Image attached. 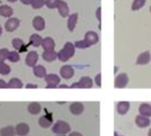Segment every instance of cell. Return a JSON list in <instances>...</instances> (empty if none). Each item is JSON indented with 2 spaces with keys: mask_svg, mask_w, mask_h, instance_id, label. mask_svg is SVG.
I'll return each instance as SVG.
<instances>
[{
  "mask_svg": "<svg viewBox=\"0 0 151 136\" xmlns=\"http://www.w3.org/2000/svg\"><path fill=\"white\" fill-rule=\"evenodd\" d=\"M75 45L68 42L64 45L63 48L58 53V59L60 61L66 62L75 54Z\"/></svg>",
  "mask_w": 151,
  "mask_h": 136,
  "instance_id": "cell-1",
  "label": "cell"
},
{
  "mask_svg": "<svg viewBox=\"0 0 151 136\" xmlns=\"http://www.w3.org/2000/svg\"><path fill=\"white\" fill-rule=\"evenodd\" d=\"M52 130L57 135H66L67 133H68L70 132L71 129H70L69 124L67 122L59 120L54 124Z\"/></svg>",
  "mask_w": 151,
  "mask_h": 136,
  "instance_id": "cell-2",
  "label": "cell"
},
{
  "mask_svg": "<svg viewBox=\"0 0 151 136\" xmlns=\"http://www.w3.org/2000/svg\"><path fill=\"white\" fill-rule=\"evenodd\" d=\"M45 80L47 83L46 88H48V89H50V88L51 89L57 88L58 85L60 82V77H58V75H56V74H48V75H46L45 78Z\"/></svg>",
  "mask_w": 151,
  "mask_h": 136,
  "instance_id": "cell-3",
  "label": "cell"
},
{
  "mask_svg": "<svg viewBox=\"0 0 151 136\" xmlns=\"http://www.w3.org/2000/svg\"><path fill=\"white\" fill-rule=\"evenodd\" d=\"M128 82H129V78H128L127 74L122 73V74H119L116 78L114 86L116 88H124L127 86Z\"/></svg>",
  "mask_w": 151,
  "mask_h": 136,
  "instance_id": "cell-4",
  "label": "cell"
},
{
  "mask_svg": "<svg viewBox=\"0 0 151 136\" xmlns=\"http://www.w3.org/2000/svg\"><path fill=\"white\" fill-rule=\"evenodd\" d=\"M20 20L17 18H10L9 20L6 21V24H5V29L6 31L8 32H13L15 30H17L20 26Z\"/></svg>",
  "mask_w": 151,
  "mask_h": 136,
  "instance_id": "cell-5",
  "label": "cell"
},
{
  "mask_svg": "<svg viewBox=\"0 0 151 136\" xmlns=\"http://www.w3.org/2000/svg\"><path fill=\"white\" fill-rule=\"evenodd\" d=\"M74 73H75V71L70 65L62 66L60 71V77L63 78L64 79H70L74 76Z\"/></svg>",
  "mask_w": 151,
  "mask_h": 136,
  "instance_id": "cell-6",
  "label": "cell"
},
{
  "mask_svg": "<svg viewBox=\"0 0 151 136\" xmlns=\"http://www.w3.org/2000/svg\"><path fill=\"white\" fill-rule=\"evenodd\" d=\"M38 60V53L36 51H31L28 53L26 59H25V62L26 65L29 67H35L37 62Z\"/></svg>",
  "mask_w": 151,
  "mask_h": 136,
  "instance_id": "cell-7",
  "label": "cell"
},
{
  "mask_svg": "<svg viewBox=\"0 0 151 136\" xmlns=\"http://www.w3.org/2000/svg\"><path fill=\"white\" fill-rule=\"evenodd\" d=\"M84 105L83 103L81 102H73L69 105V111L71 114L73 115H76V116H78V115H81L83 112H84Z\"/></svg>",
  "mask_w": 151,
  "mask_h": 136,
  "instance_id": "cell-8",
  "label": "cell"
},
{
  "mask_svg": "<svg viewBox=\"0 0 151 136\" xmlns=\"http://www.w3.org/2000/svg\"><path fill=\"white\" fill-rule=\"evenodd\" d=\"M32 25H33V27H34V29L36 30L42 31L45 28V20H44L43 17H41V16H36L33 19Z\"/></svg>",
  "mask_w": 151,
  "mask_h": 136,
  "instance_id": "cell-9",
  "label": "cell"
},
{
  "mask_svg": "<svg viewBox=\"0 0 151 136\" xmlns=\"http://www.w3.org/2000/svg\"><path fill=\"white\" fill-rule=\"evenodd\" d=\"M84 39L92 46V45H95V44L98 43V41H99V36L94 31H88L85 35V38Z\"/></svg>",
  "mask_w": 151,
  "mask_h": 136,
  "instance_id": "cell-10",
  "label": "cell"
},
{
  "mask_svg": "<svg viewBox=\"0 0 151 136\" xmlns=\"http://www.w3.org/2000/svg\"><path fill=\"white\" fill-rule=\"evenodd\" d=\"M29 132V126L25 123L18 124L15 127V132L18 136H26Z\"/></svg>",
  "mask_w": 151,
  "mask_h": 136,
  "instance_id": "cell-11",
  "label": "cell"
},
{
  "mask_svg": "<svg viewBox=\"0 0 151 136\" xmlns=\"http://www.w3.org/2000/svg\"><path fill=\"white\" fill-rule=\"evenodd\" d=\"M151 60V55L149 52H144L142 53H140L136 60V64L138 65H146Z\"/></svg>",
  "mask_w": 151,
  "mask_h": 136,
  "instance_id": "cell-12",
  "label": "cell"
},
{
  "mask_svg": "<svg viewBox=\"0 0 151 136\" xmlns=\"http://www.w3.org/2000/svg\"><path fill=\"white\" fill-rule=\"evenodd\" d=\"M135 124L139 128H146L150 124V119L148 117H143L141 115H139L135 118Z\"/></svg>",
  "mask_w": 151,
  "mask_h": 136,
  "instance_id": "cell-13",
  "label": "cell"
},
{
  "mask_svg": "<svg viewBox=\"0 0 151 136\" xmlns=\"http://www.w3.org/2000/svg\"><path fill=\"white\" fill-rule=\"evenodd\" d=\"M42 47L44 48L45 51H52L54 50V47H55V42L52 37H47L43 39Z\"/></svg>",
  "mask_w": 151,
  "mask_h": 136,
  "instance_id": "cell-14",
  "label": "cell"
},
{
  "mask_svg": "<svg viewBox=\"0 0 151 136\" xmlns=\"http://www.w3.org/2000/svg\"><path fill=\"white\" fill-rule=\"evenodd\" d=\"M58 11H59V14H60V16L63 18L68 16V14H69V8L68 6V4L65 1H62V0H60L59 3Z\"/></svg>",
  "mask_w": 151,
  "mask_h": 136,
  "instance_id": "cell-15",
  "label": "cell"
},
{
  "mask_svg": "<svg viewBox=\"0 0 151 136\" xmlns=\"http://www.w3.org/2000/svg\"><path fill=\"white\" fill-rule=\"evenodd\" d=\"M43 59L47 62H52L58 58V53H56L54 50L52 51H45L42 54Z\"/></svg>",
  "mask_w": 151,
  "mask_h": 136,
  "instance_id": "cell-16",
  "label": "cell"
},
{
  "mask_svg": "<svg viewBox=\"0 0 151 136\" xmlns=\"http://www.w3.org/2000/svg\"><path fill=\"white\" fill-rule=\"evenodd\" d=\"M33 73L37 78H45V76L47 75L45 68L42 65H36L33 68Z\"/></svg>",
  "mask_w": 151,
  "mask_h": 136,
  "instance_id": "cell-17",
  "label": "cell"
},
{
  "mask_svg": "<svg viewBox=\"0 0 151 136\" xmlns=\"http://www.w3.org/2000/svg\"><path fill=\"white\" fill-rule=\"evenodd\" d=\"M78 20V14L77 13L72 14L71 15H69L68 20V28L69 30V31H73L76 28V25H77Z\"/></svg>",
  "mask_w": 151,
  "mask_h": 136,
  "instance_id": "cell-18",
  "label": "cell"
},
{
  "mask_svg": "<svg viewBox=\"0 0 151 136\" xmlns=\"http://www.w3.org/2000/svg\"><path fill=\"white\" fill-rule=\"evenodd\" d=\"M139 115L143 117H151V105L147 103H142L139 108Z\"/></svg>",
  "mask_w": 151,
  "mask_h": 136,
  "instance_id": "cell-19",
  "label": "cell"
},
{
  "mask_svg": "<svg viewBox=\"0 0 151 136\" xmlns=\"http://www.w3.org/2000/svg\"><path fill=\"white\" fill-rule=\"evenodd\" d=\"M130 109V103L128 101H119L116 106V110L120 115H125Z\"/></svg>",
  "mask_w": 151,
  "mask_h": 136,
  "instance_id": "cell-20",
  "label": "cell"
},
{
  "mask_svg": "<svg viewBox=\"0 0 151 136\" xmlns=\"http://www.w3.org/2000/svg\"><path fill=\"white\" fill-rule=\"evenodd\" d=\"M14 14V10L11 6H6V5H3L0 6V15L6 17V18H10Z\"/></svg>",
  "mask_w": 151,
  "mask_h": 136,
  "instance_id": "cell-21",
  "label": "cell"
},
{
  "mask_svg": "<svg viewBox=\"0 0 151 136\" xmlns=\"http://www.w3.org/2000/svg\"><path fill=\"white\" fill-rule=\"evenodd\" d=\"M78 83H79L81 88L89 89V88H92L93 86V81L89 77H83V78H81Z\"/></svg>",
  "mask_w": 151,
  "mask_h": 136,
  "instance_id": "cell-22",
  "label": "cell"
},
{
  "mask_svg": "<svg viewBox=\"0 0 151 136\" xmlns=\"http://www.w3.org/2000/svg\"><path fill=\"white\" fill-rule=\"evenodd\" d=\"M38 124L43 128H49L52 124V119L48 116H43L38 119Z\"/></svg>",
  "mask_w": 151,
  "mask_h": 136,
  "instance_id": "cell-23",
  "label": "cell"
},
{
  "mask_svg": "<svg viewBox=\"0 0 151 136\" xmlns=\"http://www.w3.org/2000/svg\"><path fill=\"white\" fill-rule=\"evenodd\" d=\"M0 135L1 136H15V128H14L11 125L6 126L4 128L0 129Z\"/></svg>",
  "mask_w": 151,
  "mask_h": 136,
  "instance_id": "cell-24",
  "label": "cell"
},
{
  "mask_svg": "<svg viewBox=\"0 0 151 136\" xmlns=\"http://www.w3.org/2000/svg\"><path fill=\"white\" fill-rule=\"evenodd\" d=\"M41 109H42L41 105L38 102H31L28 106V111L31 115H37V114H39Z\"/></svg>",
  "mask_w": 151,
  "mask_h": 136,
  "instance_id": "cell-25",
  "label": "cell"
},
{
  "mask_svg": "<svg viewBox=\"0 0 151 136\" xmlns=\"http://www.w3.org/2000/svg\"><path fill=\"white\" fill-rule=\"evenodd\" d=\"M23 87L22 82L19 78H12L8 83H7V88H12V89H21Z\"/></svg>",
  "mask_w": 151,
  "mask_h": 136,
  "instance_id": "cell-26",
  "label": "cell"
},
{
  "mask_svg": "<svg viewBox=\"0 0 151 136\" xmlns=\"http://www.w3.org/2000/svg\"><path fill=\"white\" fill-rule=\"evenodd\" d=\"M42 42H43V38L37 34H33L29 37L30 45H32L35 47H38V46L42 45Z\"/></svg>",
  "mask_w": 151,
  "mask_h": 136,
  "instance_id": "cell-27",
  "label": "cell"
},
{
  "mask_svg": "<svg viewBox=\"0 0 151 136\" xmlns=\"http://www.w3.org/2000/svg\"><path fill=\"white\" fill-rule=\"evenodd\" d=\"M146 4V0H133L132 5V10L137 11L142 8Z\"/></svg>",
  "mask_w": 151,
  "mask_h": 136,
  "instance_id": "cell-28",
  "label": "cell"
},
{
  "mask_svg": "<svg viewBox=\"0 0 151 136\" xmlns=\"http://www.w3.org/2000/svg\"><path fill=\"white\" fill-rule=\"evenodd\" d=\"M12 44H13V46L15 50H18V51H22V47L24 46V42L20 39V38H14L13 41H12Z\"/></svg>",
  "mask_w": 151,
  "mask_h": 136,
  "instance_id": "cell-29",
  "label": "cell"
},
{
  "mask_svg": "<svg viewBox=\"0 0 151 136\" xmlns=\"http://www.w3.org/2000/svg\"><path fill=\"white\" fill-rule=\"evenodd\" d=\"M10 72H11V68L8 64H6V63L0 64V74L3 76H6Z\"/></svg>",
  "mask_w": 151,
  "mask_h": 136,
  "instance_id": "cell-30",
  "label": "cell"
},
{
  "mask_svg": "<svg viewBox=\"0 0 151 136\" xmlns=\"http://www.w3.org/2000/svg\"><path fill=\"white\" fill-rule=\"evenodd\" d=\"M9 51L6 48H3L0 49V64L5 63V60L8 59V55H9Z\"/></svg>",
  "mask_w": 151,
  "mask_h": 136,
  "instance_id": "cell-31",
  "label": "cell"
},
{
  "mask_svg": "<svg viewBox=\"0 0 151 136\" xmlns=\"http://www.w3.org/2000/svg\"><path fill=\"white\" fill-rule=\"evenodd\" d=\"M8 60L11 62H18L21 60V57H20V54L16 51H12V52L9 53Z\"/></svg>",
  "mask_w": 151,
  "mask_h": 136,
  "instance_id": "cell-32",
  "label": "cell"
},
{
  "mask_svg": "<svg viewBox=\"0 0 151 136\" xmlns=\"http://www.w3.org/2000/svg\"><path fill=\"white\" fill-rule=\"evenodd\" d=\"M60 1V0H45V6L50 9L58 8Z\"/></svg>",
  "mask_w": 151,
  "mask_h": 136,
  "instance_id": "cell-33",
  "label": "cell"
},
{
  "mask_svg": "<svg viewBox=\"0 0 151 136\" xmlns=\"http://www.w3.org/2000/svg\"><path fill=\"white\" fill-rule=\"evenodd\" d=\"M45 6V0H33L31 6L33 9H40Z\"/></svg>",
  "mask_w": 151,
  "mask_h": 136,
  "instance_id": "cell-34",
  "label": "cell"
},
{
  "mask_svg": "<svg viewBox=\"0 0 151 136\" xmlns=\"http://www.w3.org/2000/svg\"><path fill=\"white\" fill-rule=\"evenodd\" d=\"M75 46L77 48H80V49H86V48H89L91 45L85 40H81V41H77L75 43Z\"/></svg>",
  "mask_w": 151,
  "mask_h": 136,
  "instance_id": "cell-35",
  "label": "cell"
},
{
  "mask_svg": "<svg viewBox=\"0 0 151 136\" xmlns=\"http://www.w3.org/2000/svg\"><path fill=\"white\" fill-rule=\"evenodd\" d=\"M94 81H95V84H96L99 87L101 86V73H99V74L95 77Z\"/></svg>",
  "mask_w": 151,
  "mask_h": 136,
  "instance_id": "cell-36",
  "label": "cell"
},
{
  "mask_svg": "<svg viewBox=\"0 0 151 136\" xmlns=\"http://www.w3.org/2000/svg\"><path fill=\"white\" fill-rule=\"evenodd\" d=\"M101 7H99L98 9H97V11H96V16H97V19H98V21L101 22Z\"/></svg>",
  "mask_w": 151,
  "mask_h": 136,
  "instance_id": "cell-37",
  "label": "cell"
},
{
  "mask_svg": "<svg viewBox=\"0 0 151 136\" xmlns=\"http://www.w3.org/2000/svg\"><path fill=\"white\" fill-rule=\"evenodd\" d=\"M4 88H7V83L3 79H0V89Z\"/></svg>",
  "mask_w": 151,
  "mask_h": 136,
  "instance_id": "cell-38",
  "label": "cell"
},
{
  "mask_svg": "<svg viewBox=\"0 0 151 136\" xmlns=\"http://www.w3.org/2000/svg\"><path fill=\"white\" fill-rule=\"evenodd\" d=\"M20 1L23 4V5H31L32 2H33V0H20Z\"/></svg>",
  "mask_w": 151,
  "mask_h": 136,
  "instance_id": "cell-39",
  "label": "cell"
},
{
  "mask_svg": "<svg viewBox=\"0 0 151 136\" xmlns=\"http://www.w3.org/2000/svg\"><path fill=\"white\" fill-rule=\"evenodd\" d=\"M26 88L27 89H36V88H37V86L33 85V84H28L26 86Z\"/></svg>",
  "mask_w": 151,
  "mask_h": 136,
  "instance_id": "cell-40",
  "label": "cell"
},
{
  "mask_svg": "<svg viewBox=\"0 0 151 136\" xmlns=\"http://www.w3.org/2000/svg\"><path fill=\"white\" fill-rule=\"evenodd\" d=\"M70 88H81L80 87V85H79V83H74V84H72L71 86H70Z\"/></svg>",
  "mask_w": 151,
  "mask_h": 136,
  "instance_id": "cell-41",
  "label": "cell"
},
{
  "mask_svg": "<svg viewBox=\"0 0 151 136\" xmlns=\"http://www.w3.org/2000/svg\"><path fill=\"white\" fill-rule=\"evenodd\" d=\"M68 136H83L80 132H73L71 133H69Z\"/></svg>",
  "mask_w": 151,
  "mask_h": 136,
  "instance_id": "cell-42",
  "label": "cell"
},
{
  "mask_svg": "<svg viewBox=\"0 0 151 136\" xmlns=\"http://www.w3.org/2000/svg\"><path fill=\"white\" fill-rule=\"evenodd\" d=\"M59 88H70V86H67V85H60V86H58Z\"/></svg>",
  "mask_w": 151,
  "mask_h": 136,
  "instance_id": "cell-43",
  "label": "cell"
},
{
  "mask_svg": "<svg viewBox=\"0 0 151 136\" xmlns=\"http://www.w3.org/2000/svg\"><path fill=\"white\" fill-rule=\"evenodd\" d=\"M8 2H11V3H14V2H16L17 0H7Z\"/></svg>",
  "mask_w": 151,
  "mask_h": 136,
  "instance_id": "cell-44",
  "label": "cell"
},
{
  "mask_svg": "<svg viewBox=\"0 0 151 136\" xmlns=\"http://www.w3.org/2000/svg\"><path fill=\"white\" fill-rule=\"evenodd\" d=\"M2 32H3V30H2V27L0 26V36L2 35Z\"/></svg>",
  "mask_w": 151,
  "mask_h": 136,
  "instance_id": "cell-45",
  "label": "cell"
},
{
  "mask_svg": "<svg viewBox=\"0 0 151 136\" xmlns=\"http://www.w3.org/2000/svg\"><path fill=\"white\" fill-rule=\"evenodd\" d=\"M147 136H151V129L148 131V133H147Z\"/></svg>",
  "mask_w": 151,
  "mask_h": 136,
  "instance_id": "cell-46",
  "label": "cell"
},
{
  "mask_svg": "<svg viewBox=\"0 0 151 136\" xmlns=\"http://www.w3.org/2000/svg\"><path fill=\"white\" fill-rule=\"evenodd\" d=\"M114 136H120V135H118L117 132H114Z\"/></svg>",
  "mask_w": 151,
  "mask_h": 136,
  "instance_id": "cell-47",
  "label": "cell"
},
{
  "mask_svg": "<svg viewBox=\"0 0 151 136\" xmlns=\"http://www.w3.org/2000/svg\"><path fill=\"white\" fill-rule=\"evenodd\" d=\"M57 136H65V135H57Z\"/></svg>",
  "mask_w": 151,
  "mask_h": 136,
  "instance_id": "cell-48",
  "label": "cell"
},
{
  "mask_svg": "<svg viewBox=\"0 0 151 136\" xmlns=\"http://www.w3.org/2000/svg\"><path fill=\"white\" fill-rule=\"evenodd\" d=\"M150 13H151V6H150Z\"/></svg>",
  "mask_w": 151,
  "mask_h": 136,
  "instance_id": "cell-49",
  "label": "cell"
},
{
  "mask_svg": "<svg viewBox=\"0 0 151 136\" xmlns=\"http://www.w3.org/2000/svg\"><path fill=\"white\" fill-rule=\"evenodd\" d=\"M0 4H1V0H0Z\"/></svg>",
  "mask_w": 151,
  "mask_h": 136,
  "instance_id": "cell-50",
  "label": "cell"
},
{
  "mask_svg": "<svg viewBox=\"0 0 151 136\" xmlns=\"http://www.w3.org/2000/svg\"><path fill=\"white\" fill-rule=\"evenodd\" d=\"M0 136H1V135H0Z\"/></svg>",
  "mask_w": 151,
  "mask_h": 136,
  "instance_id": "cell-51",
  "label": "cell"
}]
</instances>
